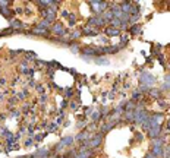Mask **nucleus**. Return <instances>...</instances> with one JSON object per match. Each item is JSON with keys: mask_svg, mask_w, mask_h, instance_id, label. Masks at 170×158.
Segmentation results:
<instances>
[{"mask_svg": "<svg viewBox=\"0 0 170 158\" xmlns=\"http://www.w3.org/2000/svg\"><path fill=\"white\" fill-rule=\"evenodd\" d=\"M166 158H170V155H167V157H166Z\"/></svg>", "mask_w": 170, "mask_h": 158, "instance_id": "43", "label": "nucleus"}, {"mask_svg": "<svg viewBox=\"0 0 170 158\" xmlns=\"http://www.w3.org/2000/svg\"><path fill=\"white\" fill-rule=\"evenodd\" d=\"M141 18V13H136V15H131V18H129V24H132V25H135V22L138 21Z\"/></svg>", "mask_w": 170, "mask_h": 158, "instance_id": "25", "label": "nucleus"}, {"mask_svg": "<svg viewBox=\"0 0 170 158\" xmlns=\"http://www.w3.org/2000/svg\"><path fill=\"white\" fill-rule=\"evenodd\" d=\"M160 89H161V91H170V75H166L164 83H163V86Z\"/></svg>", "mask_w": 170, "mask_h": 158, "instance_id": "17", "label": "nucleus"}, {"mask_svg": "<svg viewBox=\"0 0 170 158\" xmlns=\"http://www.w3.org/2000/svg\"><path fill=\"white\" fill-rule=\"evenodd\" d=\"M135 138H136V141H142L144 135H142V133H136V135H135Z\"/></svg>", "mask_w": 170, "mask_h": 158, "instance_id": "36", "label": "nucleus"}, {"mask_svg": "<svg viewBox=\"0 0 170 158\" xmlns=\"http://www.w3.org/2000/svg\"><path fill=\"white\" fill-rule=\"evenodd\" d=\"M101 50V54H116L117 51H120L122 49L119 47V44L117 46H104V47H100Z\"/></svg>", "mask_w": 170, "mask_h": 158, "instance_id": "6", "label": "nucleus"}, {"mask_svg": "<svg viewBox=\"0 0 170 158\" xmlns=\"http://www.w3.org/2000/svg\"><path fill=\"white\" fill-rule=\"evenodd\" d=\"M67 104H69V103H67V101H66V100H63V101H62V104H60V105H62V108H65V107H67Z\"/></svg>", "mask_w": 170, "mask_h": 158, "instance_id": "42", "label": "nucleus"}, {"mask_svg": "<svg viewBox=\"0 0 170 158\" xmlns=\"http://www.w3.org/2000/svg\"><path fill=\"white\" fill-rule=\"evenodd\" d=\"M75 139H76V141H84V139H85V141H89V139H91V138H89V132H88V130H82L79 135H76V136H75Z\"/></svg>", "mask_w": 170, "mask_h": 158, "instance_id": "14", "label": "nucleus"}, {"mask_svg": "<svg viewBox=\"0 0 170 158\" xmlns=\"http://www.w3.org/2000/svg\"><path fill=\"white\" fill-rule=\"evenodd\" d=\"M27 95H28V89H27V88H23V91L18 94V98H19V100H23Z\"/></svg>", "mask_w": 170, "mask_h": 158, "instance_id": "27", "label": "nucleus"}, {"mask_svg": "<svg viewBox=\"0 0 170 158\" xmlns=\"http://www.w3.org/2000/svg\"><path fill=\"white\" fill-rule=\"evenodd\" d=\"M74 141H75L74 136H66V138H63V139L59 142V145H62L63 148H65V146H70L72 144H74Z\"/></svg>", "mask_w": 170, "mask_h": 158, "instance_id": "9", "label": "nucleus"}, {"mask_svg": "<svg viewBox=\"0 0 170 158\" xmlns=\"http://www.w3.org/2000/svg\"><path fill=\"white\" fill-rule=\"evenodd\" d=\"M98 40H100V41H101L103 44H107V42H109V40H107V37H100Z\"/></svg>", "mask_w": 170, "mask_h": 158, "instance_id": "38", "label": "nucleus"}, {"mask_svg": "<svg viewBox=\"0 0 170 158\" xmlns=\"http://www.w3.org/2000/svg\"><path fill=\"white\" fill-rule=\"evenodd\" d=\"M91 117H92V122L94 123H97L100 119H101V111L100 110H95V111H92L91 113Z\"/></svg>", "mask_w": 170, "mask_h": 158, "instance_id": "20", "label": "nucleus"}, {"mask_svg": "<svg viewBox=\"0 0 170 158\" xmlns=\"http://www.w3.org/2000/svg\"><path fill=\"white\" fill-rule=\"evenodd\" d=\"M135 107H136V104H135L132 100H131V101H126V104H125V111H134Z\"/></svg>", "mask_w": 170, "mask_h": 158, "instance_id": "21", "label": "nucleus"}, {"mask_svg": "<svg viewBox=\"0 0 170 158\" xmlns=\"http://www.w3.org/2000/svg\"><path fill=\"white\" fill-rule=\"evenodd\" d=\"M10 116H12V117H19V116H21V111H19V110H12V111H10Z\"/></svg>", "mask_w": 170, "mask_h": 158, "instance_id": "31", "label": "nucleus"}, {"mask_svg": "<svg viewBox=\"0 0 170 158\" xmlns=\"http://www.w3.org/2000/svg\"><path fill=\"white\" fill-rule=\"evenodd\" d=\"M10 25H12V28H13V29H15V28H18L19 31H22V28H25V25H23L21 21H18V19L10 21Z\"/></svg>", "mask_w": 170, "mask_h": 158, "instance_id": "18", "label": "nucleus"}, {"mask_svg": "<svg viewBox=\"0 0 170 158\" xmlns=\"http://www.w3.org/2000/svg\"><path fill=\"white\" fill-rule=\"evenodd\" d=\"M60 15H62L63 18H69V12H67V10H62V12H60Z\"/></svg>", "mask_w": 170, "mask_h": 158, "instance_id": "37", "label": "nucleus"}, {"mask_svg": "<svg viewBox=\"0 0 170 158\" xmlns=\"http://www.w3.org/2000/svg\"><path fill=\"white\" fill-rule=\"evenodd\" d=\"M89 3V6H91V9H92V12L94 13H97V15H103L104 13V10L109 8V2H88Z\"/></svg>", "mask_w": 170, "mask_h": 158, "instance_id": "2", "label": "nucleus"}, {"mask_svg": "<svg viewBox=\"0 0 170 158\" xmlns=\"http://www.w3.org/2000/svg\"><path fill=\"white\" fill-rule=\"evenodd\" d=\"M32 142H34V141H32V138L27 139V141H25V146H31V145H32Z\"/></svg>", "mask_w": 170, "mask_h": 158, "instance_id": "35", "label": "nucleus"}, {"mask_svg": "<svg viewBox=\"0 0 170 158\" xmlns=\"http://www.w3.org/2000/svg\"><path fill=\"white\" fill-rule=\"evenodd\" d=\"M150 89H151L150 86H147V85H142V83H141V85H139V88H138V91H139L141 94H147V92L150 91Z\"/></svg>", "mask_w": 170, "mask_h": 158, "instance_id": "24", "label": "nucleus"}, {"mask_svg": "<svg viewBox=\"0 0 170 158\" xmlns=\"http://www.w3.org/2000/svg\"><path fill=\"white\" fill-rule=\"evenodd\" d=\"M45 101H47V97H45V95H44V94H43V95H41V97H40V104H44V103H45Z\"/></svg>", "mask_w": 170, "mask_h": 158, "instance_id": "34", "label": "nucleus"}, {"mask_svg": "<svg viewBox=\"0 0 170 158\" xmlns=\"http://www.w3.org/2000/svg\"><path fill=\"white\" fill-rule=\"evenodd\" d=\"M142 32V28H141V25H131V28H129V35H139Z\"/></svg>", "mask_w": 170, "mask_h": 158, "instance_id": "13", "label": "nucleus"}, {"mask_svg": "<svg viewBox=\"0 0 170 158\" xmlns=\"http://www.w3.org/2000/svg\"><path fill=\"white\" fill-rule=\"evenodd\" d=\"M81 35H82V31L81 29H74V31L70 32V41H76Z\"/></svg>", "mask_w": 170, "mask_h": 158, "instance_id": "19", "label": "nucleus"}, {"mask_svg": "<svg viewBox=\"0 0 170 158\" xmlns=\"http://www.w3.org/2000/svg\"><path fill=\"white\" fill-rule=\"evenodd\" d=\"M52 32L56 35V37H63V35H66L67 34V29L63 27V24H60V22H56V24L52 27Z\"/></svg>", "mask_w": 170, "mask_h": 158, "instance_id": "4", "label": "nucleus"}, {"mask_svg": "<svg viewBox=\"0 0 170 158\" xmlns=\"http://www.w3.org/2000/svg\"><path fill=\"white\" fill-rule=\"evenodd\" d=\"M31 34H34V35H43V37H48V29H44V28H41V27H35V28H32L31 29Z\"/></svg>", "mask_w": 170, "mask_h": 158, "instance_id": "8", "label": "nucleus"}, {"mask_svg": "<svg viewBox=\"0 0 170 158\" xmlns=\"http://www.w3.org/2000/svg\"><path fill=\"white\" fill-rule=\"evenodd\" d=\"M69 107H70L72 110H74V111H76V110H78V103H75V101H70V103H69Z\"/></svg>", "mask_w": 170, "mask_h": 158, "instance_id": "29", "label": "nucleus"}, {"mask_svg": "<svg viewBox=\"0 0 170 158\" xmlns=\"http://www.w3.org/2000/svg\"><path fill=\"white\" fill-rule=\"evenodd\" d=\"M70 95H72V88H67L66 89V98H69Z\"/></svg>", "mask_w": 170, "mask_h": 158, "instance_id": "39", "label": "nucleus"}, {"mask_svg": "<svg viewBox=\"0 0 170 158\" xmlns=\"http://www.w3.org/2000/svg\"><path fill=\"white\" fill-rule=\"evenodd\" d=\"M139 79H141V83L142 85H147L150 88H153V85L156 83V76L148 73V72H142L139 73Z\"/></svg>", "mask_w": 170, "mask_h": 158, "instance_id": "3", "label": "nucleus"}, {"mask_svg": "<svg viewBox=\"0 0 170 158\" xmlns=\"http://www.w3.org/2000/svg\"><path fill=\"white\" fill-rule=\"evenodd\" d=\"M104 34L109 35V37H116V35H120L122 34V31H120L119 28H114V27H107L104 29Z\"/></svg>", "mask_w": 170, "mask_h": 158, "instance_id": "7", "label": "nucleus"}, {"mask_svg": "<svg viewBox=\"0 0 170 158\" xmlns=\"http://www.w3.org/2000/svg\"><path fill=\"white\" fill-rule=\"evenodd\" d=\"M119 6H120V10H122L123 13H129L132 3L131 2H122V3H119Z\"/></svg>", "mask_w": 170, "mask_h": 158, "instance_id": "15", "label": "nucleus"}, {"mask_svg": "<svg viewBox=\"0 0 170 158\" xmlns=\"http://www.w3.org/2000/svg\"><path fill=\"white\" fill-rule=\"evenodd\" d=\"M54 130H57V124L56 123H50L48 124V132H54Z\"/></svg>", "mask_w": 170, "mask_h": 158, "instance_id": "30", "label": "nucleus"}, {"mask_svg": "<svg viewBox=\"0 0 170 158\" xmlns=\"http://www.w3.org/2000/svg\"><path fill=\"white\" fill-rule=\"evenodd\" d=\"M70 50H72V53H79V44H78V41H72V44H70Z\"/></svg>", "mask_w": 170, "mask_h": 158, "instance_id": "22", "label": "nucleus"}, {"mask_svg": "<svg viewBox=\"0 0 170 158\" xmlns=\"http://www.w3.org/2000/svg\"><path fill=\"white\" fill-rule=\"evenodd\" d=\"M76 24V18L74 13H69V27H74Z\"/></svg>", "mask_w": 170, "mask_h": 158, "instance_id": "26", "label": "nucleus"}, {"mask_svg": "<svg viewBox=\"0 0 170 158\" xmlns=\"http://www.w3.org/2000/svg\"><path fill=\"white\" fill-rule=\"evenodd\" d=\"M81 31H82V35H87V37H97L100 34L98 28H97V27H89V25L84 27Z\"/></svg>", "mask_w": 170, "mask_h": 158, "instance_id": "5", "label": "nucleus"}, {"mask_svg": "<svg viewBox=\"0 0 170 158\" xmlns=\"http://www.w3.org/2000/svg\"><path fill=\"white\" fill-rule=\"evenodd\" d=\"M35 88H37V91H38V92H40V94H41V95H43V94H44V88H43V85H37V86H35Z\"/></svg>", "mask_w": 170, "mask_h": 158, "instance_id": "32", "label": "nucleus"}, {"mask_svg": "<svg viewBox=\"0 0 170 158\" xmlns=\"http://www.w3.org/2000/svg\"><path fill=\"white\" fill-rule=\"evenodd\" d=\"M148 94H150L153 98L160 100V98H161V89H160V88H151L150 91H148Z\"/></svg>", "mask_w": 170, "mask_h": 158, "instance_id": "11", "label": "nucleus"}, {"mask_svg": "<svg viewBox=\"0 0 170 158\" xmlns=\"http://www.w3.org/2000/svg\"><path fill=\"white\" fill-rule=\"evenodd\" d=\"M145 158H156V155H154L153 152H148L147 155H145Z\"/></svg>", "mask_w": 170, "mask_h": 158, "instance_id": "41", "label": "nucleus"}, {"mask_svg": "<svg viewBox=\"0 0 170 158\" xmlns=\"http://www.w3.org/2000/svg\"><path fill=\"white\" fill-rule=\"evenodd\" d=\"M47 133H48V132H44V133H41V135H35V136H34V141H37V142L43 141V138L47 136Z\"/></svg>", "mask_w": 170, "mask_h": 158, "instance_id": "28", "label": "nucleus"}, {"mask_svg": "<svg viewBox=\"0 0 170 158\" xmlns=\"http://www.w3.org/2000/svg\"><path fill=\"white\" fill-rule=\"evenodd\" d=\"M0 13H3V15L6 16V19L12 21V10H9L8 8H5V6L0 5Z\"/></svg>", "mask_w": 170, "mask_h": 158, "instance_id": "16", "label": "nucleus"}, {"mask_svg": "<svg viewBox=\"0 0 170 158\" xmlns=\"http://www.w3.org/2000/svg\"><path fill=\"white\" fill-rule=\"evenodd\" d=\"M103 139H104V135H103L101 132L92 135L91 139L88 141V146H89V149H92V151H94V149H97V148H100V146H101V144H103Z\"/></svg>", "mask_w": 170, "mask_h": 158, "instance_id": "1", "label": "nucleus"}, {"mask_svg": "<svg viewBox=\"0 0 170 158\" xmlns=\"http://www.w3.org/2000/svg\"><path fill=\"white\" fill-rule=\"evenodd\" d=\"M15 103H16V100H15V98H13V97H12V98H10V100H9V107H12V105H13V104H15Z\"/></svg>", "mask_w": 170, "mask_h": 158, "instance_id": "40", "label": "nucleus"}, {"mask_svg": "<svg viewBox=\"0 0 170 158\" xmlns=\"http://www.w3.org/2000/svg\"><path fill=\"white\" fill-rule=\"evenodd\" d=\"M157 101H158V104H160L163 108H164V107H167V103H166L164 100H161V98H160V100H157Z\"/></svg>", "mask_w": 170, "mask_h": 158, "instance_id": "33", "label": "nucleus"}, {"mask_svg": "<svg viewBox=\"0 0 170 158\" xmlns=\"http://www.w3.org/2000/svg\"><path fill=\"white\" fill-rule=\"evenodd\" d=\"M94 62L97 64H101V66H106V64H110V60L106 57V56H98V57H95Z\"/></svg>", "mask_w": 170, "mask_h": 158, "instance_id": "12", "label": "nucleus"}, {"mask_svg": "<svg viewBox=\"0 0 170 158\" xmlns=\"http://www.w3.org/2000/svg\"><path fill=\"white\" fill-rule=\"evenodd\" d=\"M129 40H131V35H129V34H125V35H122V37H120V42H119V47H120V49L126 47L128 44H129Z\"/></svg>", "mask_w": 170, "mask_h": 158, "instance_id": "10", "label": "nucleus"}, {"mask_svg": "<svg viewBox=\"0 0 170 158\" xmlns=\"http://www.w3.org/2000/svg\"><path fill=\"white\" fill-rule=\"evenodd\" d=\"M141 98H142V94L138 91V89H135L134 94H132V101H134V103H135V101H141Z\"/></svg>", "mask_w": 170, "mask_h": 158, "instance_id": "23", "label": "nucleus"}]
</instances>
